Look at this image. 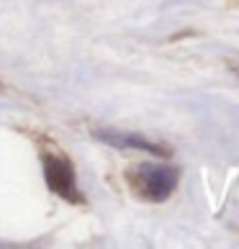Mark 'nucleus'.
<instances>
[{
  "mask_svg": "<svg viewBox=\"0 0 239 249\" xmlns=\"http://www.w3.org/2000/svg\"><path fill=\"white\" fill-rule=\"evenodd\" d=\"M129 185L139 198L160 203L178 188V170L165 164H136L134 170H129Z\"/></svg>",
  "mask_w": 239,
  "mask_h": 249,
  "instance_id": "1",
  "label": "nucleus"
},
{
  "mask_svg": "<svg viewBox=\"0 0 239 249\" xmlns=\"http://www.w3.org/2000/svg\"><path fill=\"white\" fill-rule=\"evenodd\" d=\"M44 164V178H47V185L52 193L67 198V200H80V190H77V178L72 164L57 154H44L41 157Z\"/></svg>",
  "mask_w": 239,
  "mask_h": 249,
  "instance_id": "2",
  "label": "nucleus"
},
{
  "mask_svg": "<svg viewBox=\"0 0 239 249\" xmlns=\"http://www.w3.org/2000/svg\"><path fill=\"white\" fill-rule=\"evenodd\" d=\"M95 139H100V142L108 144V146H116V149H136V152H149V154H157V157L167 154V146L149 142L144 134H129V131H111V128H100V131H95Z\"/></svg>",
  "mask_w": 239,
  "mask_h": 249,
  "instance_id": "3",
  "label": "nucleus"
}]
</instances>
